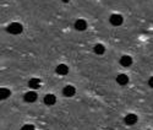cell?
Segmentation results:
<instances>
[{"label":"cell","mask_w":153,"mask_h":130,"mask_svg":"<svg viewBox=\"0 0 153 130\" xmlns=\"http://www.w3.org/2000/svg\"><path fill=\"white\" fill-rule=\"evenodd\" d=\"M22 31H23V27L19 22H12L7 26V32L11 34H20Z\"/></svg>","instance_id":"cell-1"},{"label":"cell","mask_w":153,"mask_h":130,"mask_svg":"<svg viewBox=\"0 0 153 130\" xmlns=\"http://www.w3.org/2000/svg\"><path fill=\"white\" fill-rule=\"evenodd\" d=\"M109 21H110V23H111L113 26H120V25L123 23L124 19H123V16L119 15V14H113V15L109 17Z\"/></svg>","instance_id":"cell-2"},{"label":"cell","mask_w":153,"mask_h":130,"mask_svg":"<svg viewBox=\"0 0 153 130\" xmlns=\"http://www.w3.org/2000/svg\"><path fill=\"white\" fill-rule=\"evenodd\" d=\"M37 97H38V95H37L36 91H28V92L25 93L23 98H25V101L28 102V103H33V102H36Z\"/></svg>","instance_id":"cell-3"},{"label":"cell","mask_w":153,"mask_h":130,"mask_svg":"<svg viewBox=\"0 0 153 130\" xmlns=\"http://www.w3.org/2000/svg\"><path fill=\"white\" fill-rule=\"evenodd\" d=\"M124 122H125L126 125H134V124L137 123V115H136V114H132V113H131V114H127V115L125 117Z\"/></svg>","instance_id":"cell-4"},{"label":"cell","mask_w":153,"mask_h":130,"mask_svg":"<svg viewBox=\"0 0 153 130\" xmlns=\"http://www.w3.org/2000/svg\"><path fill=\"white\" fill-rule=\"evenodd\" d=\"M62 93H64V96H65V97H72V96H75V93H76V90H75L74 86L69 85V86H66V87H64Z\"/></svg>","instance_id":"cell-5"},{"label":"cell","mask_w":153,"mask_h":130,"mask_svg":"<svg viewBox=\"0 0 153 130\" xmlns=\"http://www.w3.org/2000/svg\"><path fill=\"white\" fill-rule=\"evenodd\" d=\"M132 64V58L130 55H123L120 58V65L124 68H127V66H130V65Z\"/></svg>","instance_id":"cell-6"},{"label":"cell","mask_w":153,"mask_h":130,"mask_svg":"<svg viewBox=\"0 0 153 130\" xmlns=\"http://www.w3.org/2000/svg\"><path fill=\"white\" fill-rule=\"evenodd\" d=\"M55 71H56L58 75L64 76V75H68V72H69V68H68V65H65V64H60V65H58V66H56Z\"/></svg>","instance_id":"cell-7"},{"label":"cell","mask_w":153,"mask_h":130,"mask_svg":"<svg viewBox=\"0 0 153 130\" xmlns=\"http://www.w3.org/2000/svg\"><path fill=\"white\" fill-rule=\"evenodd\" d=\"M75 28L77 30V31H85V30L87 28V22H86L85 20H82V19L76 20V22H75Z\"/></svg>","instance_id":"cell-8"},{"label":"cell","mask_w":153,"mask_h":130,"mask_svg":"<svg viewBox=\"0 0 153 130\" xmlns=\"http://www.w3.org/2000/svg\"><path fill=\"white\" fill-rule=\"evenodd\" d=\"M55 102H56V97H55L54 95H52V93L45 95V97H44V103H45L47 106H53V105H55Z\"/></svg>","instance_id":"cell-9"},{"label":"cell","mask_w":153,"mask_h":130,"mask_svg":"<svg viewBox=\"0 0 153 130\" xmlns=\"http://www.w3.org/2000/svg\"><path fill=\"white\" fill-rule=\"evenodd\" d=\"M117 82L121 86H125V85H127V82H129V77H127V75H125V74H120L117 76Z\"/></svg>","instance_id":"cell-10"},{"label":"cell","mask_w":153,"mask_h":130,"mask_svg":"<svg viewBox=\"0 0 153 130\" xmlns=\"http://www.w3.org/2000/svg\"><path fill=\"white\" fill-rule=\"evenodd\" d=\"M39 85H41V80L39 79H31L28 81V87L32 88V90L38 88V87H39Z\"/></svg>","instance_id":"cell-11"},{"label":"cell","mask_w":153,"mask_h":130,"mask_svg":"<svg viewBox=\"0 0 153 130\" xmlns=\"http://www.w3.org/2000/svg\"><path fill=\"white\" fill-rule=\"evenodd\" d=\"M93 50H94V53H96V54L102 55V54H104L105 48H104V46H103V44H96V46H94V48H93Z\"/></svg>","instance_id":"cell-12"},{"label":"cell","mask_w":153,"mask_h":130,"mask_svg":"<svg viewBox=\"0 0 153 130\" xmlns=\"http://www.w3.org/2000/svg\"><path fill=\"white\" fill-rule=\"evenodd\" d=\"M10 95H11L10 90H7V88H5V87H3L1 90H0V99H6Z\"/></svg>","instance_id":"cell-13"},{"label":"cell","mask_w":153,"mask_h":130,"mask_svg":"<svg viewBox=\"0 0 153 130\" xmlns=\"http://www.w3.org/2000/svg\"><path fill=\"white\" fill-rule=\"evenodd\" d=\"M20 130H34V126L31 125V124H27V125H23Z\"/></svg>","instance_id":"cell-14"},{"label":"cell","mask_w":153,"mask_h":130,"mask_svg":"<svg viewBox=\"0 0 153 130\" xmlns=\"http://www.w3.org/2000/svg\"><path fill=\"white\" fill-rule=\"evenodd\" d=\"M148 85H149V87H152V88H153V76H152V77H149V80H148Z\"/></svg>","instance_id":"cell-15"},{"label":"cell","mask_w":153,"mask_h":130,"mask_svg":"<svg viewBox=\"0 0 153 130\" xmlns=\"http://www.w3.org/2000/svg\"><path fill=\"white\" fill-rule=\"evenodd\" d=\"M62 3H69V0H61Z\"/></svg>","instance_id":"cell-16"}]
</instances>
